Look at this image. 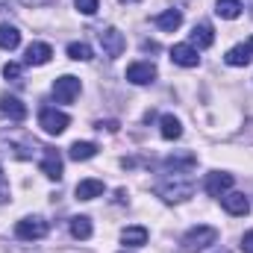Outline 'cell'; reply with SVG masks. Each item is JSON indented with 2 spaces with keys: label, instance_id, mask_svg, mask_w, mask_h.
<instances>
[{
  "label": "cell",
  "instance_id": "6da1fadb",
  "mask_svg": "<svg viewBox=\"0 0 253 253\" xmlns=\"http://www.w3.org/2000/svg\"><path fill=\"white\" fill-rule=\"evenodd\" d=\"M153 189H156V194L162 200L180 203V200H189L191 194H194V177H191L189 171H168Z\"/></svg>",
  "mask_w": 253,
  "mask_h": 253
},
{
  "label": "cell",
  "instance_id": "7a4b0ae2",
  "mask_svg": "<svg viewBox=\"0 0 253 253\" xmlns=\"http://www.w3.org/2000/svg\"><path fill=\"white\" fill-rule=\"evenodd\" d=\"M0 150L9 153V156H15V159H33V153L36 150H44V147H39V141L27 129L9 126V129L0 132Z\"/></svg>",
  "mask_w": 253,
  "mask_h": 253
},
{
  "label": "cell",
  "instance_id": "3957f363",
  "mask_svg": "<svg viewBox=\"0 0 253 253\" xmlns=\"http://www.w3.org/2000/svg\"><path fill=\"white\" fill-rule=\"evenodd\" d=\"M212 245H218V230L206 227V224L191 227L189 233L183 236V251H189V253H200L206 248H212Z\"/></svg>",
  "mask_w": 253,
  "mask_h": 253
},
{
  "label": "cell",
  "instance_id": "277c9868",
  "mask_svg": "<svg viewBox=\"0 0 253 253\" xmlns=\"http://www.w3.org/2000/svg\"><path fill=\"white\" fill-rule=\"evenodd\" d=\"M71 124V118L59 112V109H53V106H42V112H39V126L47 132V135H62L65 129Z\"/></svg>",
  "mask_w": 253,
  "mask_h": 253
},
{
  "label": "cell",
  "instance_id": "5b68a950",
  "mask_svg": "<svg viewBox=\"0 0 253 253\" xmlns=\"http://www.w3.org/2000/svg\"><path fill=\"white\" fill-rule=\"evenodd\" d=\"M15 236L21 242H39L47 236V221L44 218H24L15 224Z\"/></svg>",
  "mask_w": 253,
  "mask_h": 253
},
{
  "label": "cell",
  "instance_id": "8992f818",
  "mask_svg": "<svg viewBox=\"0 0 253 253\" xmlns=\"http://www.w3.org/2000/svg\"><path fill=\"white\" fill-rule=\"evenodd\" d=\"M80 80L77 77H71V74H65V77H59L56 83H53V97L59 100V103H74L77 100V94H80Z\"/></svg>",
  "mask_w": 253,
  "mask_h": 253
},
{
  "label": "cell",
  "instance_id": "52a82bcc",
  "mask_svg": "<svg viewBox=\"0 0 253 253\" xmlns=\"http://www.w3.org/2000/svg\"><path fill=\"white\" fill-rule=\"evenodd\" d=\"M100 36V44H103V50H106V56H121L126 50V39H124V33H118L115 27H106V30H100L97 33Z\"/></svg>",
  "mask_w": 253,
  "mask_h": 253
},
{
  "label": "cell",
  "instance_id": "ba28073f",
  "mask_svg": "<svg viewBox=\"0 0 253 253\" xmlns=\"http://www.w3.org/2000/svg\"><path fill=\"white\" fill-rule=\"evenodd\" d=\"M42 174L47 180H62V156L56 147H44V156H42Z\"/></svg>",
  "mask_w": 253,
  "mask_h": 253
},
{
  "label": "cell",
  "instance_id": "9c48e42d",
  "mask_svg": "<svg viewBox=\"0 0 253 253\" xmlns=\"http://www.w3.org/2000/svg\"><path fill=\"white\" fill-rule=\"evenodd\" d=\"M126 80H129V83H135V85H147V83H153V80H156V65L132 62L129 68H126Z\"/></svg>",
  "mask_w": 253,
  "mask_h": 253
},
{
  "label": "cell",
  "instance_id": "30bf717a",
  "mask_svg": "<svg viewBox=\"0 0 253 253\" xmlns=\"http://www.w3.org/2000/svg\"><path fill=\"white\" fill-rule=\"evenodd\" d=\"M233 189V174H224V171H212L206 177V191L212 197H224L227 191Z\"/></svg>",
  "mask_w": 253,
  "mask_h": 253
},
{
  "label": "cell",
  "instance_id": "8fae6325",
  "mask_svg": "<svg viewBox=\"0 0 253 253\" xmlns=\"http://www.w3.org/2000/svg\"><path fill=\"white\" fill-rule=\"evenodd\" d=\"M221 203H224V209H227L230 215H248V212H251V200H248L242 191H230V194H224Z\"/></svg>",
  "mask_w": 253,
  "mask_h": 253
},
{
  "label": "cell",
  "instance_id": "7c38bea8",
  "mask_svg": "<svg viewBox=\"0 0 253 253\" xmlns=\"http://www.w3.org/2000/svg\"><path fill=\"white\" fill-rule=\"evenodd\" d=\"M0 112H3L6 118H12V121H24V118H27V106H24L18 97H12V94H3V97H0Z\"/></svg>",
  "mask_w": 253,
  "mask_h": 253
},
{
  "label": "cell",
  "instance_id": "4fadbf2b",
  "mask_svg": "<svg viewBox=\"0 0 253 253\" xmlns=\"http://www.w3.org/2000/svg\"><path fill=\"white\" fill-rule=\"evenodd\" d=\"M50 56H53L50 44H44V42H33V44L27 47L24 62H27V65H47V62H50Z\"/></svg>",
  "mask_w": 253,
  "mask_h": 253
},
{
  "label": "cell",
  "instance_id": "5bb4252c",
  "mask_svg": "<svg viewBox=\"0 0 253 253\" xmlns=\"http://www.w3.org/2000/svg\"><path fill=\"white\" fill-rule=\"evenodd\" d=\"M153 24H156L159 30H165V33H174V30H180V24H183V12H180V9H165V12H159V15L153 18Z\"/></svg>",
  "mask_w": 253,
  "mask_h": 253
},
{
  "label": "cell",
  "instance_id": "9a60e30c",
  "mask_svg": "<svg viewBox=\"0 0 253 253\" xmlns=\"http://www.w3.org/2000/svg\"><path fill=\"white\" fill-rule=\"evenodd\" d=\"M171 59L177 65H183V68H194V65L200 62V56H197V50L191 44H174L171 47Z\"/></svg>",
  "mask_w": 253,
  "mask_h": 253
},
{
  "label": "cell",
  "instance_id": "2e32d148",
  "mask_svg": "<svg viewBox=\"0 0 253 253\" xmlns=\"http://www.w3.org/2000/svg\"><path fill=\"white\" fill-rule=\"evenodd\" d=\"M212 42H215L212 27L209 24H194V30H191V47L206 50V47H212Z\"/></svg>",
  "mask_w": 253,
  "mask_h": 253
},
{
  "label": "cell",
  "instance_id": "e0dca14e",
  "mask_svg": "<svg viewBox=\"0 0 253 253\" xmlns=\"http://www.w3.org/2000/svg\"><path fill=\"white\" fill-rule=\"evenodd\" d=\"M224 59H227V65H233V68H245V65H251V59H253L251 44H236V47H230Z\"/></svg>",
  "mask_w": 253,
  "mask_h": 253
},
{
  "label": "cell",
  "instance_id": "ac0fdd59",
  "mask_svg": "<svg viewBox=\"0 0 253 253\" xmlns=\"http://www.w3.org/2000/svg\"><path fill=\"white\" fill-rule=\"evenodd\" d=\"M103 191H106L103 180H83V183H77V197H80V200H94V197H100Z\"/></svg>",
  "mask_w": 253,
  "mask_h": 253
},
{
  "label": "cell",
  "instance_id": "d6986e66",
  "mask_svg": "<svg viewBox=\"0 0 253 253\" xmlns=\"http://www.w3.org/2000/svg\"><path fill=\"white\" fill-rule=\"evenodd\" d=\"M68 153H71L74 162H85V159H91V156L97 153V144H94V141H74Z\"/></svg>",
  "mask_w": 253,
  "mask_h": 253
},
{
  "label": "cell",
  "instance_id": "ffe728a7",
  "mask_svg": "<svg viewBox=\"0 0 253 253\" xmlns=\"http://www.w3.org/2000/svg\"><path fill=\"white\" fill-rule=\"evenodd\" d=\"M21 44V33H18V27H12V24H0V47L3 50H15Z\"/></svg>",
  "mask_w": 253,
  "mask_h": 253
},
{
  "label": "cell",
  "instance_id": "44dd1931",
  "mask_svg": "<svg viewBox=\"0 0 253 253\" xmlns=\"http://www.w3.org/2000/svg\"><path fill=\"white\" fill-rule=\"evenodd\" d=\"M121 242L126 248H141V245H147V230L144 227H126L121 233Z\"/></svg>",
  "mask_w": 253,
  "mask_h": 253
},
{
  "label": "cell",
  "instance_id": "7402d4cb",
  "mask_svg": "<svg viewBox=\"0 0 253 253\" xmlns=\"http://www.w3.org/2000/svg\"><path fill=\"white\" fill-rule=\"evenodd\" d=\"M215 12H218V18L236 21V18L242 15V0H218V3H215Z\"/></svg>",
  "mask_w": 253,
  "mask_h": 253
},
{
  "label": "cell",
  "instance_id": "603a6c76",
  "mask_svg": "<svg viewBox=\"0 0 253 253\" xmlns=\"http://www.w3.org/2000/svg\"><path fill=\"white\" fill-rule=\"evenodd\" d=\"M71 236L74 239H91V218H85V215H77V218H71Z\"/></svg>",
  "mask_w": 253,
  "mask_h": 253
},
{
  "label": "cell",
  "instance_id": "cb8c5ba5",
  "mask_svg": "<svg viewBox=\"0 0 253 253\" xmlns=\"http://www.w3.org/2000/svg\"><path fill=\"white\" fill-rule=\"evenodd\" d=\"M159 126H162V138H168V141H174V138L183 135V126H180V121L174 115H162Z\"/></svg>",
  "mask_w": 253,
  "mask_h": 253
},
{
  "label": "cell",
  "instance_id": "d4e9b609",
  "mask_svg": "<svg viewBox=\"0 0 253 253\" xmlns=\"http://www.w3.org/2000/svg\"><path fill=\"white\" fill-rule=\"evenodd\" d=\"M68 56H71L74 62H88V59H91V47H88L85 42H71V44H68Z\"/></svg>",
  "mask_w": 253,
  "mask_h": 253
},
{
  "label": "cell",
  "instance_id": "484cf974",
  "mask_svg": "<svg viewBox=\"0 0 253 253\" xmlns=\"http://www.w3.org/2000/svg\"><path fill=\"white\" fill-rule=\"evenodd\" d=\"M74 6L83 12V15H94L100 9V0H74Z\"/></svg>",
  "mask_w": 253,
  "mask_h": 253
},
{
  "label": "cell",
  "instance_id": "4316f807",
  "mask_svg": "<svg viewBox=\"0 0 253 253\" xmlns=\"http://www.w3.org/2000/svg\"><path fill=\"white\" fill-rule=\"evenodd\" d=\"M3 77L12 80V83H21V65L18 62H6L3 65Z\"/></svg>",
  "mask_w": 253,
  "mask_h": 253
},
{
  "label": "cell",
  "instance_id": "83f0119b",
  "mask_svg": "<svg viewBox=\"0 0 253 253\" xmlns=\"http://www.w3.org/2000/svg\"><path fill=\"white\" fill-rule=\"evenodd\" d=\"M6 200H9V183H6L3 168H0V203H6Z\"/></svg>",
  "mask_w": 253,
  "mask_h": 253
},
{
  "label": "cell",
  "instance_id": "f1b7e54d",
  "mask_svg": "<svg viewBox=\"0 0 253 253\" xmlns=\"http://www.w3.org/2000/svg\"><path fill=\"white\" fill-rule=\"evenodd\" d=\"M242 251H245V253H253V230H248V233L242 236Z\"/></svg>",
  "mask_w": 253,
  "mask_h": 253
},
{
  "label": "cell",
  "instance_id": "f546056e",
  "mask_svg": "<svg viewBox=\"0 0 253 253\" xmlns=\"http://www.w3.org/2000/svg\"><path fill=\"white\" fill-rule=\"evenodd\" d=\"M97 129H109V132H118V124H115V121H100V124H97Z\"/></svg>",
  "mask_w": 253,
  "mask_h": 253
},
{
  "label": "cell",
  "instance_id": "4dcf8cb0",
  "mask_svg": "<svg viewBox=\"0 0 253 253\" xmlns=\"http://www.w3.org/2000/svg\"><path fill=\"white\" fill-rule=\"evenodd\" d=\"M24 6H47V3H53V0H21Z\"/></svg>",
  "mask_w": 253,
  "mask_h": 253
},
{
  "label": "cell",
  "instance_id": "1f68e13d",
  "mask_svg": "<svg viewBox=\"0 0 253 253\" xmlns=\"http://www.w3.org/2000/svg\"><path fill=\"white\" fill-rule=\"evenodd\" d=\"M141 47H144V50H153V53H156V50H159V44H156V42H144V44H141Z\"/></svg>",
  "mask_w": 253,
  "mask_h": 253
},
{
  "label": "cell",
  "instance_id": "d6a6232c",
  "mask_svg": "<svg viewBox=\"0 0 253 253\" xmlns=\"http://www.w3.org/2000/svg\"><path fill=\"white\" fill-rule=\"evenodd\" d=\"M115 200H118V203H124V200H126V191L118 189V191H115Z\"/></svg>",
  "mask_w": 253,
  "mask_h": 253
},
{
  "label": "cell",
  "instance_id": "836d02e7",
  "mask_svg": "<svg viewBox=\"0 0 253 253\" xmlns=\"http://www.w3.org/2000/svg\"><path fill=\"white\" fill-rule=\"evenodd\" d=\"M245 6H251V15H253V0H245Z\"/></svg>",
  "mask_w": 253,
  "mask_h": 253
},
{
  "label": "cell",
  "instance_id": "e575fe53",
  "mask_svg": "<svg viewBox=\"0 0 253 253\" xmlns=\"http://www.w3.org/2000/svg\"><path fill=\"white\" fill-rule=\"evenodd\" d=\"M251 50H253V39H251Z\"/></svg>",
  "mask_w": 253,
  "mask_h": 253
},
{
  "label": "cell",
  "instance_id": "d590c367",
  "mask_svg": "<svg viewBox=\"0 0 253 253\" xmlns=\"http://www.w3.org/2000/svg\"><path fill=\"white\" fill-rule=\"evenodd\" d=\"M218 253H230V251H218Z\"/></svg>",
  "mask_w": 253,
  "mask_h": 253
},
{
  "label": "cell",
  "instance_id": "8d00e7d4",
  "mask_svg": "<svg viewBox=\"0 0 253 253\" xmlns=\"http://www.w3.org/2000/svg\"><path fill=\"white\" fill-rule=\"evenodd\" d=\"M124 3H132V0H124Z\"/></svg>",
  "mask_w": 253,
  "mask_h": 253
}]
</instances>
